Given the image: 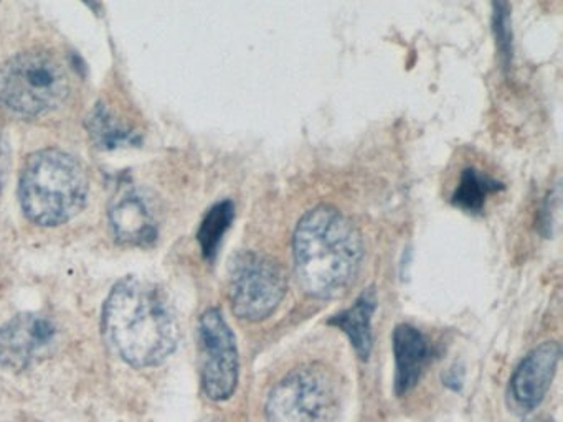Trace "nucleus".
I'll return each mask as SVG.
<instances>
[{"instance_id": "11", "label": "nucleus", "mask_w": 563, "mask_h": 422, "mask_svg": "<svg viewBox=\"0 0 563 422\" xmlns=\"http://www.w3.org/2000/svg\"><path fill=\"white\" fill-rule=\"evenodd\" d=\"M110 221L118 240L128 244H150L157 237L153 210L136 190L123 191L110 207Z\"/></svg>"}, {"instance_id": "17", "label": "nucleus", "mask_w": 563, "mask_h": 422, "mask_svg": "<svg viewBox=\"0 0 563 422\" xmlns=\"http://www.w3.org/2000/svg\"><path fill=\"white\" fill-rule=\"evenodd\" d=\"M443 381L444 385L457 391L461 385H463V371L457 373L456 368H451L450 371L446 373V376H443Z\"/></svg>"}, {"instance_id": "13", "label": "nucleus", "mask_w": 563, "mask_h": 422, "mask_svg": "<svg viewBox=\"0 0 563 422\" xmlns=\"http://www.w3.org/2000/svg\"><path fill=\"white\" fill-rule=\"evenodd\" d=\"M504 190V185L496 178L483 174L477 168H464L460 184L453 191L451 203L471 214L483 213L487 197Z\"/></svg>"}, {"instance_id": "14", "label": "nucleus", "mask_w": 563, "mask_h": 422, "mask_svg": "<svg viewBox=\"0 0 563 422\" xmlns=\"http://www.w3.org/2000/svg\"><path fill=\"white\" fill-rule=\"evenodd\" d=\"M233 220H235V207L230 200L220 201L207 211L197 234L206 259L212 260L217 256L220 243L232 226Z\"/></svg>"}, {"instance_id": "16", "label": "nucleus", "mask_w": 563, "mask_h": 422, "mask_svg": "<svg viewBox=\"0 0 563 422\" xmlns=\"http://www.w3.org/2000/svg\"><path fill=\"white\" fill-rule=\"evenodd\" d=\"M493 25L497 48H499L506 66H509L510 58H512V30H510V7L506 0L494 2Z\"/></svg>"}, {"instance_id": "1", "label": "nucleus", "mask_w": 563, "mask_h": 422, "mask_svg": "<svg viewBox=\"0 0 563 422\" xmlns=\"http://www.w3.org/2000/svg\"><path fill=\"white\" fill-rule=\"evenodd\" d=\"M103 329L118 355L134 368L161 365L179 343L169 299L140 277H126L113 287L104 303Z\"/></svg>"}, {"instance_id": "18", "label": "nucleus", "mask_w": 563, "mask_h": 422, "mask_svg": "<svg viewBox=\"0 0 563 422\" xmlns=\"http://www.w3.org/2000/svg\"><path fill=\"white\" fill-rule=\"evenodd\" d=\"M526 422H555V421H552V419H532V421H526Z\"/></svg>"}, {"instance_id": "6", "label": "nucleus", "mask_w": 563, "mask_h": 422, "mask_svg": "<svg viewBox=\"0 0 563 422\" xmlns=\"http://www.w3.org/2000/svg\"><path fill=\"white\" fill-rule=\"evenodd\" d=\"M288 280L276 260L243 251L230 263L229 299L233 313L249 322H262L285 299Z\"/></svg>"}, {"instance_id": "12", "label": "nucleus", "mask_w": 563, "mask_h": 422, "mask_svg": "<svg viewBox=\"0 0 563 422\" xmlns=\"http://www.w3.org/2000/svg\"><path fill=\"white\" fill-rule=\"evenodd\" d=\"M375 309H377V292L374 287H368L349 309L342 310L328 320V325L335 326L347 335L351 345L362 359H368L374 345L372 316Z\"/></svg>"}, {"instance_id": "7", "label": "nucleus", "mask_w": 563, "mask_h": 422, "mask_svg": "<svg viewBox=\"0 0 563 422\" xmlns=\"http://www.w3.org/2000/svg\"><path fill=\"white\" fill-rule=\"evenodd\" d=\"M200 379L212 401L232 398L239 385L240 358L235 335L219 309H209L199 320Z\"/></svg>"}, {"instance_id": "5", "label": "nucleus", "mask_w": 563, "mask_h": 422, "mask_svg": "<svg viewBox=\"0 0 563 422\" xmlns=\"http://www.w3.org/2000/svg\"><path fill=\"white\" fill-rule=\"evenodd\" d=\"M341 406L338 376L322 363L291 369L269 391L268 422H334Z\"/></svg>"}, {"instance_id": "4", "label": "nucleus", "mask_w": 563, "mask_h": 422, "mask_svg": "<svg viewBox=\"0 0 563 422\" xmlns=\"http://www.w3.org/2000/svg\"><path fill=\"white\" fill-rule=\"evenodd\" d=\"M70 92L67 69L51 53H19L0 66V106L22 118L57 109Z\"/></svg>"}, {"instance_id": "10", "label": "nucleus", "mask_w": 563, "mask_h": 422, "mask_svg": "<svg viewBox=\"0 0 563 422\" xmlns=\"http://www.w3.org/2000/svg\"><path fill=\"white\" fill-rule=\"evenodd\" d=\"M394 356L395 392L397 396H405L420 381L424 369L430 365L433 349L420 330L401 323L394 332Z\"/></svg>"}, {"instance_id": "15", "label": "nucleus", "mask_w": 563, "mask_h": 422, "mask_svg": "<svg viewBox=\"0 0 563 422\" xmlns=\"http://www.w3.org/2000/svg\"><path fill=\"white\" fill-rule=\"evenodd\" d=\"M88 131L93 137L95 144L101 148H114L126 142H133V132L120 124L117 119L111 118L110 112L103 104H98L88 118Z\"/></svg>"}, {"instance_id": "2", "label": "nucleus", "mask_w": 563, "mask_h": 422, "mask_svg": "<svg viewBox=\"0 0 563 422\" xmlns=\"http://www.w3.org/2000/svg\"><path fill=\"white\" fill-rule=\"evenodd\" d=\"M299 286L312 299L342 296L354 282L364 244L354 224L335 208L321 204L299 220L292 237Z\"/></svg>"}, {"instance_id": "3", "label": "nucleus", "mask_w": 563, "mask_h": 422, "mask_svg": "<svg viewBox=\"0 0 563 422\" xmlns=\"http://www.w3.org/2000/svg\"><path fill=\"white\" fill-rule=\"evenodd\" d=\"M88 178L80 162L55 148L35 152L25 162L19 184L22 210L41 226H58L87 203Z\"/></svg>"}, {"instance_id": "8", "label": "nucleus", "mask_w": 563, "mask_h": 422, "mask_svg": "<svg viewBox=\"0 0 563 422\" xmlns=\"http://www.w3.org/2000/svg\"><path fill=\"white\" fill-rule=\"evenodd\" d=\"M55 340L51 319L37 313H21L0 326V366L14 371L37 362Z\"/></svg>"}, {"instance_id": "9", "label": "nucleus", "mask_w": 563, "mask_h": 422, "mask_svg": "<svg viewBox=\"0 0 563 422\" xmlns=\"http://www.w3.org/2000/svg\"><path fill=\"white\" fill-rule=\"evenodd\" d=\"M562 349L556 342H545L527 353L510 378L509 396L519 411H533L545 398L559 368Z\"/></svg>"}]
</instances>
